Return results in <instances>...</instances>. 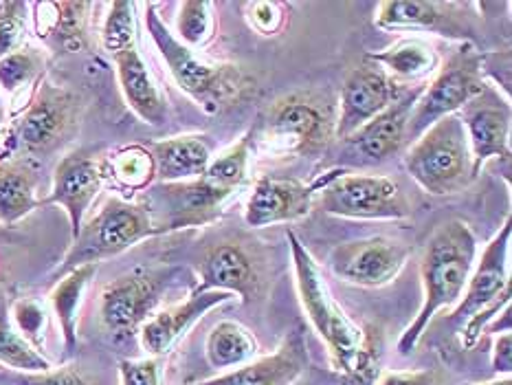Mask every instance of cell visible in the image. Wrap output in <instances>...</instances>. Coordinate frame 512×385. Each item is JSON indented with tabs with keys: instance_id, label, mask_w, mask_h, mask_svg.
Segmentation results:
<instances>
[{
	"instance_id": "obj_27",
	"label": "cell",
	"mask_w": 512,
	"mask_h": 385,
	"mask_svg": "<svg viewBox=\"0 0 512 385\" xmlns=\"http://www.w3.org/2000/svg\"><path fill=\"white\" fill-rule=\"evenodd\" d=\"M97 271V264H84L69 273H64V278L58 282V286L51 291V306L55 315H58L64 350L66 355H73L77 348V313H80L82 295L86 291L88 282Z\"/></svg>"
},
{
	"instance_id": "obj_10",
	"label": "cell",
	"mask_w": 512,
	"mask_h": 385,
	"mask_svg": "<svg viewBox=\"0 0 512 385\" xmlns=\"http://www.w3.org/2000/svg\"><path fill=\"white\" fill-rule=\"evenodd\" d=\"M409 253L411 249L403 240L370 236L337 245L330 251L328 267L345 282L365 286V289H378L403 271Z\"/></svg>"
},
{
	"instance_id": "obj_15",
	"label": "cell",
	"mask_w": 512,
	"mask_h": 385,
	"mask_svg": "<svg viewBox=\"0 0 512 385\" xmlns=\"http://www.w3.org/2000/svg\"><path fill=\"white\" fill-rule=\"evenodd\" d=\"M104 185V172L86 152H73L64 157L53 174L51 194L40 205H60L71 223V236L80 234L86 212Z\"/></svg>"
},
{
	"instance_id": "obj_18",
	"label": "cell",
	"mask_w": 512,
	"mask_h": 385,
	"mask_svg": "<svg viewBox=\"0 0 512 385\" xmlns=\"http://www.w3.org/2000/svg\"><path fill=\"white\" fill-rule=\"evenodd\" d=\"M460 7L438 0H387L378 5L374 22L387 31H436L440 36L464 40L469 25Z\"/></svg>"
},
{
	"instance_id": "obj_30",
	"label": "cell",
	"mask_w": 512,
	"mask_h": 385,
	"mask_svg": "<svg viewBox=\"0 0 512 385\" xmlns=\"http://www.w3.org/2000/svg\"><path fill=\"white\" fill-rule=\"evenodd\" d=\"M214 11L207 0H185L178 7V20H176V38L181 40L185 47L198 49L214 38Z\"/></svg>"
},
{
	"instance_id": "obj_16",
	"label": "cell",
	"mask_w": 512,
	"mask_h": 385,
	"mask_svg": "<svg viewBox=\"0 0 512 385\" xmlns=\"http://www.w3.org/2000/svg\"><path fill=\"white\" fill-rule=\"evenodd\" d=\"M313 196V185L264 174L255 181L247 207H244V223L255 229L293 223V220L308 216Z\"/></svg>"
},
{
	"instance_id": "obj_42",
	"label": "cell",
	"mask_w": 512,
	"mask_h": 385,
	"mask_svg": "<svg viewBox=\"0 0 512 385\" xmlns=\"http://www.w3.org/2000/svg\"><path fill=\"white\" fill-rule=\"evenodd\" d=\"M464 385H512V377H497L486 383H464Z\"/></svg>"
},
{
	"instance_id": "obj_32",
	"label": "cell",
	"mask_w": 512,
	"mask_h": 385,
	"mask_svg": "<svg viewBox=\"0 0 512 385\" xmlns=\"http://www.w3.org/2000/svg\"><path fill=\"white\" fill-rule=\"evenodd\" d=\"M102 42L110 55L135 47V5L128 3V0H115L110 5Z\"/></svg>"
},
{
	"instance_id": "obj_37",
	"label": "cell",
	"mask_w": 512,
	"mask_h": 385,
	"mask_svg": "<svg viewBox=\"0 0 512 385\" xmlns=\"http://www.w3.org/2000/svg\"><path fill=\"white\" fill-rule=\"evenodd\" d=\"M14 322L16 330L25 337L31 346H40L42 330H44V311L38 302L20 300L14 306Z\"/></svg>"
},
{
	"instance_id": "obj_8",
	"label": "cell",
	"mask_w": 512,
	"mask_h": 385,
	"mask_svg": "<svg viewBox=\"0 0 512 385\" xmlns=\"http://www.w3.org/2000/svg\"><path fill=\"white\" fill-rule=\"evenodd\" d=\"M319 207L330 216L354 220H403L411 203L394 179L381 174L332 172L313 185Z\"/></svg>"
},
{
	"instance_id": "obj_6",
	"label": "cell",
	"mask_w": 512,
	"mask_h": 385,
	"mask_svg": "<svg viewBox=\"0 0 512 385\" xmlns=\"http://www.w3.org/2000/svg\"><path fill=\"white\" fill-rule=\"evenodd\" d=\"M405 168L422 190L447 196L475 179L473 157L460 115H447L411 143Z\"/></svg>"
},
{
	"instance_id": "obj_7",
	"label": "cell",
	"mask_w": 512,
	"mask_h": 385,
	"mask_svg": "<svg viewBox=\"0 0 512 385\" xmlns=\"http://www.w3.org/2000/svg\"><path fill=\"white\" fill-rule=\"evenodd\" d=\"M482 69V53L475 49V44L462 42L440 66L431 84L420 91L407 121L405 141L414 143L436 121L460 113L473 97L480 95L486 88Z\"/></svg>"
},
{
	"instance_id": "obj_22",
	"label": "cell",
	"mask_w": 512,
	"mask_h": 385,
	"mask_svg": "<svg viewBox=\"0 0 512 385\" xmlns=\"http://www.w3.org/2000/svg\"><path fill=\"white\" fill-rule=\"evenodd\" d=\"M71 119V97L60 88L42 86L36 99L22 115L18 139L27 150L36 152L49 148L58 139Z\"/></svg>"
},
{
	"instance_id": "obj_9",
	"label": "cell",
	"mask_w": 512,
	"mask_h": 385,
	"mask_svg": "<svg viewBox=\"0 0 512 385\" xmlns=\"http://www.w3.org/2000/svg\"><path fill=\"white\" fill-rule=\"evenodd\" d=\"M154 234L157 231H154L146 207L121 201V198H110L73 238V247L66 253L60 271L69 273L77 267H84V264L115 258L132 245H137L139 240Z\"/></svg>"
},
{
	"instance_id": "obj_19",
	"label": "cell",
	"mask_w": 512,
	"mask_h": 385,
	"mask_svg": "<svg viewBox=\"0 0 512 385\" xmlns=\"http://www.w3.org/2000/svg\"><path fill=\"white\" fill-rule=\"evenodd\" d=\"M233 295L220 293V291H207V293H192L185 302L174 304L165 311L148 317V322L141 326V346L152 357L165 355L178 339H181L189 328H192L200 317H205L211 308L229 302Z\"/></svg>"
},
{
	"instance_id": "obj_43",
	"label": "cell",
	"mask_w": 512,
	"mask_h": 385,
	"mask_svg": "<svg viewBox=\"0 0 512 385\" xmlns=\"http://www.w3.org/2000/svg\"><path fill=\"white\" fill-rule=\"evenodd\" d=\"M5 124V104H3V97H0V128Z\"/></svg>"
},
{
	"instance_id": "obj_40",
	"label": "cell",
	"mask_w": 512,
	"mask_h": 385,
	"mask_svg": "<svg viewBox=\"0 0 512 385\" xmlns=\"http://www.w3.org/2000/svg\"><path fill=\"white\" fill-rule=\"evenodd\" d=\"M433 370H409V372H383L374 385H436Z\"/></svg>"
},
{
	"instance_id": "obj_38",
	"label": "cell",
	"mask_w": 512,
	"mask_h": 385,
	"mask_svg": "<svg viewBox=\"0 0 512 385\" xmlns=\"http://www.w3.org/2000/svg\"><path fill=\"white\" fill-rule=\"evenodd\" d=\"M121 385H161V368L157 359L119 361Z\"/></svg>"
},
{
	"instance_id": "obj_1",
	"label": "cell",
	"mask_w": 512,
	"mask_h": 385,
	"mask_svg": "<svg viewBox=\"0 0 512 385\" xmlns=\"http://www.w3.org/2000/svg\"><path fill=\"white\" fill-rule=\"evenodd\" d=\"M475 256L477 240L473 229L464 220L451 218L433 231L420 262L422 304L414 322L405 328L398 341L400 355L407 357L416 350L438 311L462 300L466 282L475 267Z\"/></svg>"
},
{
	"instance_id": "obj_21",
	"label": "cell",
	"mask_w": 512,
	"mask_h": 385,
	"mask_svg": "<svg viewBox=\"0 0 512 385\" xmlns=\"http://www.w3.org/2000/svg\"><path fill=\"white\" fill-rule=\"evenodd\" d=\"M418 95L420 91L400 97L398 102L385 108L383 113L376 115L372 121H367L363 128L356 130L354 135L345 141L350 143L356 154H361L363 159L372 163H381L389 157H394L400 146L405 143L407 121L411 110H414Z\"/></svg>"
},
{
	"instance_id": "obj_17",
	"label": "cell",
	"mask_w": 512,
	"mask_h": 385,
	"mask_svg": "<svg viewBox=\"0 0 512 385\" xmlns=\"http://www.w3.org/2000/svg\"><path fill=\"white\" fill-rule=\"evenodd\" d=\"M308 368L306 339L299 328L291 330L275 352L196 385H295Z\"/></svg>"
},
{
	"instance_id": "obj_29",
	"label": "cell",
	"mask_w": 512,
	"mask_h": 385,
	"mask_svg": "<svg viewBox=\"0 0 512 385\" xmlns=\"http://www.w3.org/2000/svg\"><path fill=\"white\" fill-rule=\"evenodd\" d=\"M0 363L16 372H47L51 361L42 352L31 346L7 319H0Z\"/></svg>"
},
{
	"instance_id": "obj_23",
	"label": "cell",
	"mask_w": 512,
	"mask_h": 385,
	"mask_svg": "<svg viewBox=\"0 0 512 385\" xmlns=\"http://www.w3.org/2000/svg\"><path fill=\"white\" fill-rule=\"evenodd\" d=\"M161 183H183L203 176L211 163V143L203 135L170 137L148 148Z\"/></svg>"
},
{
	"instance_id": "obj_31",
	"label": "cell",
	"mask_w": 512,
	"mask_h": 385,
	"mask_svg": "<svg viewBox=\"0 0 512 385\" xmlns=\"http://www.w3.org/2000/svg\"><path fill=\"white\" fill-rule=\"evenodd\" d=\"M110 172L128 190H143L157 179V168L148 148L128 146L110 157Z\"/></svg>"
},
{
	"instance_id": "obj_11",
	"label": "cell",
	"mask_w": 512,
	"mask_h": 385,
	"mask_svg": "<svg viewBox=\"0 0 512 385\" xmlns=\"http://www.w3.org/2000/svg\"><path fill=\"white\" fill-rule=\"evenodd\" d=\"M510 234L512 223L506 218L502 231L488 242L482 262L477 269L471 271V278L466 282L462 300L453 306L449 315L451 322L464 324L477 313L491 311V308H508L512 297L510 286V271H508V249H510Z\"/></svg>"
},
{
	"instance_id": "obj_39",
	"label": "cell",
	"mask_w": 512,
	"mask_h": 385,
	"mask_svg": "<svg viewBox=\"0 0 512 385\" xmlns=\"http://www.w3.org/2000/svg\"><path fill=\"white\" fill-rule=\"evenodd\" d=\"M251 25L264 36H275L284 22V11L280 3H249Z\"/></svg>"
},
{
	"instance_id": "obj_20",
	"label": "cell",
	"mask_w": 512,
	"mask_h": 385,
	"mask_svg": "<svg viewBox=\"0 0 512 385\" xmlns=\"http://www.w3.org/2000/svg\"><path fill=\"white\" fill-rule=\"evenodd\" d=\"M258 286V271H255L244 249L231 245V242H222V245H216L205 253L203 262H200V282L194 291H220L238 295L242 297V302L249 304L258 295Z\"/></svg>"
},
{
	"instance_id": "obj_41",
	"label": "cell",
	"mask_w": 512,
	"mask_h": 385,
	"mask_svg": "<svg viewBox=\"0 0 512 385\" xmlns=\"http://www.w3.org/2000/svg\"><path fill=\"white\" fill-rule=\"evenodd\" d=\"M493 370L497 377H510L512 372V337L510 330L495 339L493 348Z\"/></svg>"
},
{
	"instance_id": "obj_33",
	"label": "cell",
	"mask_w": 512,
	"mask_h": 385,
	"mask_svg": "<svg viewBox=\"0 0 512 385\" xmlns=\"http://www.w3.org/2000/svg\"><path fill=\"white\" fill-rule=\"evenodd\" d=\"M38 58L29 51H11L0 58V88L5 93L16 95L36 80Z\"/></svg>"
},
{
	"instance_id": "obj_3",
	"label": "cell",
	"mask_w": 512,
	"mask_h": 385,
	"mask_svg": "<svg viewBox=\"0 0 512 385\" xmlns=\"http://www.w3.org/2000/svg\"><path fill=\"white\" fill-rule=\"evenodd\" d=\"M286 236L291 245L297 295L310 326L326 344L335 370L348 379H363L372 370V350L367 346L365 333L330 295L324 273L295 231L288 229Z\"/></svg>"
},
{
	"instance_id": "obj_34",
	"label": "cell",
	"mask_w": 512,
	"mask_h": 385,
	"mask_svg": "<svg viewBox=\"0 0 512 385\" xmlns=\"http://www.w3.org/2000/svg\"><path fill=\"white\" fill-rule=\"evenodd\" d=\"M58 7V20H55L53 33L58 36L64 49L77 51L84 40V20L86 11L91 9L88 3H55Z\"/></svg>"
},
{
	"instance_id": "obj_36",
	"label": "cell",
	"mask_w": 512,
	"mask_h": 385,
	"mask_svg": "<svg viewBox=\"0 0 512 385\" xmlns=\"http://www.w3.org/2000/svg\"><path fill=\"white\" fill-rule=\"evenodd\" d=\"M25 5L22 3H0V58L16 51L22 25H25Z\"/></svg>"
},
{
	"instance_id": "obj_25",
	"label": "cell",
	"mask_w": 512,
	"mask_h": 385,
	"mask_svg": "<svg viewBox=\"0 0 512 385\" xmlns=\"http://www.w3.org/2000/svg\"><path fill=\"white\" fill-rule=\"evenodd\" d=\"M367 62L381 66L396 84L398 80H420V77L431 75L438 66L436 51H433L427 42L416 38L398 40L385 51L367 53Z\"/></svg>"
},
{
	"instance_id": "obj_26",
	"label": "cell",
	"mask_w": 512,
	"mask_h": 385,
	"mask_svg": "<svg viewBox=\"0 0 512 385\" xmlns=\"http://www.w3.org/2000/svg\"><path fill=\"white\" fill-rule=\"evenodd\" d=\"M258 341L238 322L216 324L205 341V357L211 368L236 370L258 357Z\"/></svg>"
},
{
	"instance_id": "obj_2",
	"label": "cell",
	"mask_w": 512,
	"mask_h": 385,
	"mask_svg": "<svg viewBox=\"0 0 512 385\" xmlns=\"http://www.w3.org/2000/svg\"><path fill=\"white\" fill-rule=\"evenodd\" d=\"M251 137L244 135L218 159H211L203 176L183 183H161L152 190L150 201L159 218L152 220L154 231L203 227L216 220L222 205L242 190L249 179Z\"/></svg>"
},
{
	"instance_id": "obj_24",
	"label": "cell",
	"mask_w": 512,
	"mask_h": 385,
	"mask_svg": "<svg viewBox=\"0 0 512 385\" xmlns=\"http://www.w3.org/2000/svg\"><path fill=\"white\" fill-rule=\"evenodd\" d=\"M113 60L117 66L121 93H124L128 106L135 110L146 124L161 126L165 121V113H168V110H165V99L159 91V86L154 84L146 62H143L139 55L137 44L113 55Z\"/></svg>"
},
{
	"instance_id": "obj_14",
	"label": "cell",
	"mask_w": 512,
	"mask_h": 385,
	"mask_svg": "<svg viewBox=\"0 0 512 385\" xmlns=\"http://www.w3.org/2000/svg\"><path fill=\"white\" fill-rule=\"evenodd\" d=\"M398 84L381 66L361 64L348 73L341 88V113L335 124V137L348 139L367 121L381 115L398 102Z\"/></svg>"
},
{
	"instance_id": "obj_4",
	"label": "cell",
	"mask_w": 512,
	"mask_h": 385,
	"mask_svg": "<svg viewBox=\"0 0 512 385\" xmlns=\"http://www.w3.org/2000/svg\"><path fill=\"white\" fill-rule=\"evenodd\" d=\"M146 27L178 88L192 97L207 115L225 113L227 108L238 104L251 88L249 77L240 71V66L209 62L200 58L194 49L185 47L163 25L161 16L157 14V5L146 7Z\"/></svg>"
},
{
	"instance_id": "obj_28",
	"label": "cell",
	"mask_w": 512,
	"mask_h": 385,
	"mask_svg": "<svg viewBox=\"0 0 512 385\" xmlns=\"http://www.w3.org/2000/svg\"><path fill=\"white\" fill-rule=\"evenodd\" d=\"M38 205L36 176L16 165L0 170V225H16Z\"/></svg>"
},
{
	"instance_id": "obj_13",
	"label": "cell",
	"mask_w": 512,
	"mask_h": 385,
	"mask_svg": "<svg viewBox=\"0 0 512 385\" xmlns=\"http://www.w3.org/2000/svg\"><path fill=\"white\" fill-rule=\"evenodd\" d=\"M458 115L469 139L475 176L482 172L488 159L510 157V104L495 86L486 84L484 91L473 97Z\"/></svg>"
},
{
	"instance_id": "obj_12",
	"label": "cell",
	"mask_w": 512,
	"mask_h": 385,
	"mask_svg": "<svg viewBox=\"0 0 512 385\" xmlns=\"http://www.w3.org/2000/svg\"><path fill=\"white\" fill-rule=\"evenodd\" d=\"M168 275L163 271H132L110 282L102 293V322L115 337L135 335L159 304Z\"/></svg>"
},
{
	"instance_id": "obj_5",
	"label": "cell",
	"mask_w": 512,
	"mask_h": 385,
	"mask_svg": "<svg viewBox=\"0 0 512 385\" xmlns=\"http://www.w3.org/2000/svg\"><path fill=\"white\" fill-rule=\"evenodd\" d=\"M337 119L324 99L313 93L286 95L269 108L258 130H251V146L271 157H304L328 146Z\"/></svg>"
},
{
	"instance_id": "obj_35",
	"label": "cell",
	"mask_w": 512,
	"mask_h": 385,
	"mask_svg": "<svg viewBox=\"0 0 512 385\" xmlns=\"http://www.w3.org/2000/svg\"><path fill=\"white\" fill-rule=\"evenodd\" d=\"M14 385H99L80 368L64 366L51 368L47 372H18Z\"/></svg>"
}]
</instances>
